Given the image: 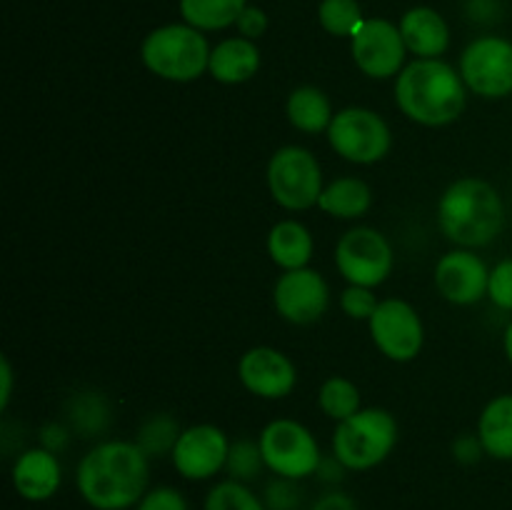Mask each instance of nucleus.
<instances>
[{"mask_svg": "<svg viewBox=\"0 0 512 510\" xmlns=\"http://www.w3.org/2000/svg\"><path fill=\"white\" fill-rule=\"evenodd\" d=\"M318 20L320 28L335 38H353L365 23L358 0H320Z\"/></svg>", "mask_w": 512, "mask_h": 510, "instance_id": "a878e982", "label": "nucleus"}, {"mask_svg": "<svg viewBox=\"0 0 512 510\" xmlns=\"http://www.w3.org/2000/svg\"><path fill=\"white\" fill-rule=\"evenodd\" d=\"M345 465L340 463L338 458H335V455H330V458H323V463H320V468H318V478L323 480V483H328V485H335V483H340V480H343V475H345Z\"/></svg>", "mask_w": 512, "mask_h": 510, "instance_id": "ea45409f", "label": "nucleus"}, {"mask_svg": "<svg viewBox=\"0 0 512 510\" xmlns=\"http://www.w3.org/2000/svg\"><path fill=\"white\" fill-rule=\"evenodd\" d=\"M395 103L413 123L425 128L455 123L468 103V85L460 70L440 58H418L400 70Z\"/></svg>", "mask_w": 512, "mask_h": 510, "instance_id": "f03ea898", "label": "nucleus"}, {"mask_svg": "<svg viewBox=\"0 0 512 510\" xmlns=\"http://www.w3.org/2000/svg\"><path fill=\"white\" fill-rule=\"evenodd\" d=\"M70 420H73L80 433H85V438H93L98 430L105 428V420H108L105 400L95 393L78 395L70 405Z\"/></svg>", "mask_w": 512, "mask_h": 510, "instance_id": "c756f323", "label": "nucleus"}, {"mask_svg": "<svg viewBox=\"0 0 512 510\" xmlns=\"http://www.w3.org/2000/svg\"><path fill=\"white\" fill-rule=\"evenodd\" d=\"M373 203V193H370L368 183L360 178H338L330 185H325L320 193L318 208L323 213L333 215V218L355 220L365 215Z\"/></svg>", "mask_w": 512, "mask_h": 510, "instance_id": "5701e85b", "label": "nucleus"}, {"mask_svg": "<svg viewBox=\"0 0 512 510\" xmlns=\"http://www.w3.org/2000/svg\"><path fill=\"white\" fill-rule=\"evenodd\" d=\"M265 468L263 453H260V443H253V440H238V443H230L228 453V475L233 480H240V483H253L258 480L260 470Z\"/></svg>", "mask_w": 512, "mask_h": 510, "instance_id": "c85d7f7f", "label": "nucleus"}, {"mask_svg": "<svg viewBox=\"0 0 512 510\" xmlns=\"http://www.w3.org/2000/svg\"><path fill=\"white\" fill-rule=\"evenodd\" d=\"M238 375L245 390L265 400L285 398V395L293 393L295 383H298L293 360L280 350L268 348V345L250 348L240 358Z\"/></svg>", "mask_w": 512, "mask_h": 510, "instance_id": "2eb2a0df", "label": "nucleus"}, {"mask_svg": "<svg viewBox=\"0 0 512 510\" xmlns=\"http://www.w3.org/2000/svg\"><path fill=\"white\" fill-rule=\"evenodd\" d=\"M40 445L53 450V453H58L60 448L68 445V430L60 428V425H45L43 433H40Z\"/></svg>", "mask_w": 512, "mask_h": 510, "instance_id": "58836bf2", "label": "nucleus"}, {"mask_svg": "<svg viewBox=\"0 0 512 510\" xmlns=\"http://www.w3.org/2000/svg\"><path fill=\"white\" fill-rule=\"evenodd\" d=\"M398 443V423L383 408H360L338 423L333 433V455L348 470H373L393 453Z\"/></svg>", "mask_w": 512, "mask_h": 510, "instance_id": "39448f33", "label": "nucleus"}, {"mask_svg": "<svg viewBox=\"0 0 512 510\" xmlns=\"http://www.w3.org/2000/svg\"><path fill=\"white\" fill-rule=\"evenodd\" d=\"M335 265L350 285L375 288L393 273V248L380 230L358 225L340 235Z\"/></svg>", "mask_w": 512, "mask_h": 510, "instance_id": "9d476101", "label": "nucleus"}, {"mask_svg": "<svg viewBox=\"0 0 512 510\" xmlns=\"http://www.w3.org/2000/svg\"><path fill=\"white\" fill-rule=\"evenodd\" d=\"M268 253L283 270L308 268L313 258V235L298 220H280L268 233Z\"/></svg>", "mask_w": 512, "mask_h": 510, "instance_id": "aec40b11", "label": "nucleus"}, {"mask_svg": "<svg viewBox=\"0 0 512 510\" xmlns=\"http://www.w3.org/2000/svg\"><path fill=\"white\" fill-rule=\"evenodd\" d=\"M378 305L380 300L375 298L373 288H363V285H350L340 295V308L353 320H370Z\"/></svg>", "mask_w": 512, "mask_h": 510, "instance_id": "2f4dec72", "label": "nucleus"}, {"mask_svg": "<svg viewBox=\"0 0 512 510\" xmlns=\"http://www.w3.org/2000/svg\"><path fill=\"white\" fill-rule=\"evenodd\" d=\"M490 270L473 250H450L435 265V285L440 295L455 305H473L488 295Z\"/></svg>", "mask_w": 512, "mask_h": 510, "instance_id": "dca6fc26", "label": "nucleus"}, {"mask_svg": "<svg viewBox=\"0 0 512 510\" xmlns=\"http://www.w3.org/2000/svg\"><path fill=\"white\" fill-rule=\"evenodd\" d=\"M260 70V48L255 40L243 38H225L218 43L210 53L208 73L213 75L218 83L225 85H240L248 83L255 73Z\"/></svg>", "mask_w": 512, "mask_h": 510, "instance_id": "6ab92c4d", "label": "nucleus"}, {"mask_svg": "<svg viewBox=\"0 0 512 510\" xmlns=\"http://www.w3.org/2000/svg\"><path fill=\"white\" fill-rule=\"evenodd\" d=\"M483 453L485 450H483V443H480L478 435H463V438L455 440V445H453V455L465 465L478 463L480 455Z\"/></svg>", "mask_w": 512, "mask_h": 510, "instance_id": "c9c22d12", "label": "nucleus"}, {"mask_svg": "<svg viewBox=\"0 0 512 510\" xmlns=\"http://www.w3.org/2000/svg\"><path fill=\"white\" fill-rule=\"evenodd\" d=\"M135 510H190V505L188 498L178 488L158 485V488H148V493L140 498Z\"/></svg>", "mask_w": 512, "mask_h": 510, "instance_id": "473e14b6", "label": "nucleus"}, {"mask_svg": "<svg viewBox=\"0 0 512 510\" xmlns=\"http://www.w3.org/2000/svg\"><path fill=\"white\" fill-rule=\"evenodd\" d=\"M350 53H353L355 65L368 78L385 80L400 75V70L405 68L408 48H405L400 25L385 18H365L358 33L350 38Z\"/></svg>", "mask_w": 512, "mask_h": 510, "instance_id": "f8f14e48", "label": "nucleus"}, {"mask_svg": "<svg viewBox=\"0 0 512 510\" xmlns=\"http://www.w3.org/2000/svg\"><path fill=\"white\" fill-rule=\"evenodd\" d=\"M150 458L138 443L105 440L75 468V488L93 510H130L148 493Z\"/></svg>", "mask_w": 512, "mask_h": 510, "instance_id": "f257e3e1", "label": "nucleus"}, {"mask_svg": "<svg viewBox=\"0 0 512 510\" xmlns=\"http://www.w3.org/2000/svg\"><path fill=\"white\" fill-rule=\"evenodd\" d=\"M405 48L415 58H440L450 48V28L443 15L428 5H415L400 18Z\"/></svg>", "mask_w": 512, "mask_h": 510, "instance_id": "a211bd4d", "label": "nucleus"}, {"mask_svg": "<svg viewBox=\"0 0 512 510\" xmlns=\"http://www.w3.org/2000/svg\"><path fill=\"white\" fill-rule=\"evenodd\" d=\"M465 10H468L470 20H475V23H493L500 13L498 0H468Z\"/></svg>", "mask_w": 512, "mask_h": 510, "instance_id": "4c0bfd02", "label": "nucleus"}, {"mask_svg": "<svg viewBox=\"0 0 512 510\" xmlns=\"http://www.w3.org/2000/svg\"><path fill=\"white\" fill-rule=\"evenodd\" d=\"M203 510H268L263 498L240 480H220L205 495Z\"/></svg>", "mask_w": 512, "mask_h": 510, "instance_id": "bb28decb", "label": "nucleus"}, {"mask_svg": "<svg viewBox=\"0 0 512 510\" xmlns=\"http://www.w3.org/2000/svg\"><path fill=\"white\" fill-rule=\"evenodd\" d=\"M15 493L28 503H45L53 498L63 485V468L53 450L48 448H30L15 458L13 470H10Z\"/></svg>", "mask_w": 512, "mask_h": 510, "instance_id": "f3484780", "label": "nucleus"}, {"mask_svg": "<svg viewBox=\"0 0 512 510\" xmlns=\"http://www.w3.org/2000/svg\"><path fill=\"white\" fill-rule=\"evenodd\" d=\"M318 405L328 418L343 423V420H348L350 415H355L360 410L358 385H355L353 380L333 375V378H328L323 385H320Z\"/></svg>", "mask_w": 512, "mask_h": 510, "instance_id": "393cba45", "label": "nucleus"}, {"mask_svg": "<svg viewBox=\"0 0 512 510\" xmlns=\"http://www.w3.org/2000/svg\"><path fill=\"white\" fill-rule=\"evenodd\" d=\"M248 0H180L183 23L203 30H223L238 23Z\"/></svg>", "mask_w": 512, "mask_h": 510, "instance_id": "b1692460", "label": "nucleus"}, {"mask_svg": "<svg viewBox=\"0 0 512 510\" xmlns=\"http://www.w3.org/2000/svg\"><path fill=\"white\" fill-rule=\"evenodd\" d=\"M503 345H505V355H508V360H510V365H512V320H510L508 328H505Z\"/></svg>", "mask_w": 512, "mask_h": 510, "instance_id": "79ce46f5", "label": "nucleus"}, {"mask_svg": "<svg viewBox=\"0 0 512 510\" xmlns=\"http://www.w3.org/2000/svg\"><path fill=\"white\" fill-rule=\"evenodd\" d=\"M460 75L468 90L488 100L512 95V40L480 35L460 55Z\"/></svg>", "mask_w": 512, "mask_h": 510, "instance_id": "1a4fd4ad", "label": "nucleus"}, {"mask_svg": "<svg viewBox=\"0 0 512 510\" xmlns=\"http://www.w3.org/2000/svg\"><path fill=\"white\" fill-rule=\"evenodd\" d=\"M438 225L460 248L490 245L505 228L503 195L483 178L455 180L438 203Z\"/></svg>", "mask_w": 512, "mask_h": 510, "instance_id": "7ed1b4c3", "label": "nucleus"}, {"mask_svg": "<svg viewBox=\"0 0 512 510\" xmlns=\"http://www.w3.org/2000/svg\"><path fill=\"white\" fill-rule=\"evenodd\" d=\"M488 298L493 300L500 310H512V258L500 260V263L490 270Z\"/></svg>", "mask_w": 512, "mask_h": 510, "instance_id": "72a5a7b5", "label": "nucleus"}, {"mask_svg": "<svg viewBox=\"0 0 512 510\" xmlns=\"http://www.w3.org/2000/svg\"><path fill=\"white\" fill-rule=\"evenodd\" d=\"M300 480L278 478L275 475L263 490V503L268 510H300L303 505V490H300Z\"/></svg>", "mask_w": 512, "mask_h": 510, "instance_id": "7c9ffc66", "label": "nucleus"}, {"mask_svg": "<svg viewBox=\"0 0 512 510\" xmlns=\"http://www.w3.org/2000/svg\"><path fill=\"white\" fill-rule=\"evenodd\" d=\"M478 438L485 455L512 460V393L498 395L485 405L478 420Z\"/></svg>", "mask_w": 512, "mask_h": 510, "instance_id": "412c9836", "label": "nucleus"}, {"mask_svg": "<svg viewBox=\"0 0 512 510\" xmlns=\"http://www.w3.org/2000/svg\"><path fill=\"white\" fill-rule=\"evenodd\" d=\"M230 440L218 425H190L180 433L170 460L185 480H210L228 465Z\"/></svg>", "mask_w": 512, "mask_h": 510, "instance_id": "ddd939ff", "label": "nucleus"}, {"mask_svg": "<svg viewBox=\"0 0 512 510\" xmlns=\"http://www.w3.org/2000/svg\"><path fill=\"white\" fill-rule=\"evenodd\" d=\"M288 120L293 123L295 130L300 133H323L330 128L335 113L330 98L315 85H300L288 95V105H285Z\"/></svg>", "mask_w": 512, "mask_h": 510, "instance_id": "4be33fe9", "label": "nucleus"}, {"mask_svg": "<svg viewBox=\"0 0 512 510\" xmlns=\"http://www.w3.org/2000/svg\"><path fill=\"white\" fill-rule=\"evenodd\" d=\"M0 380H3V390H0V408H8L10 393H13V370H10L8 358L0 360Z\"/></svg>", "mask_w": 512, "mask_h": 510, "instance_id": "a19ab883", "label": "nucleus"}, {"mask_svg": "<svg viewBox=\"0 0 512 510\" xmlns=\"http://www.w3.org/2000/svg\"><path fill=\"white\" fill-rule=\"evenodd\" d=\"M368 325L380 353L395 363H408V360L418 358L420 350H423V320H420L418 310L405 300H380L378 310L368 320Z\"/></svg>", "mask_w": 512, "mask_h": 510, "instance_id": "9b49d317", "label": "nucleus"}, {"mask_svg": "<svg viewBox=\"0 0 512 510\" xmlns=\"http://www.w3.org/2000/svg\"><path fill=\"white\" fill-rule=\"evenodd\" d=\"M235 28H238V33L243 35V38L258 40L263 38L265 30H268V15H265L263 8L248 5V8L243 10V15L238 18V23H235Z\"/></svg>", "mask_w": 512, "mask_h": 510, "instance_id": "f704fd0d", "label": "nucleus"}, {"mask_svg": "<svg viewBox=\"0 0 512 510\" xmlns=\"http://www.w3.org/2000/svg\"><path fill=\"white\" fill-rule=\"evenodd\" d=\"M328 143L340 158L355 165H373L390 153L393 135L375 110L343 108L328 128Z\"/></svg>", "mask_w": 512, "mask_h": 510, "instance_id": "6e6552de", "label": "nucleus"}, {"mask_svg": "<svg viewBox=\"0 0 512 510\" xmlns=\"http://www.w3.org/2000/svg\"><path fill=\"white\" fill-rule=\"evenodd\" d=\"M210 53L203 30L188 23H168L150 30L140 45V60L150 73L173 83H190L208 70Z\"/></svg>", "mask_w": 512, "mask_h": 510, "instance_id": "20e7f679", "label": "nucleus"}, {"mask_svg": "<svg viewBox=\"0 0 512 510\" xmlns=\"http://www.w3.org/2000/svg\"><path fill=\"white\" fill-rule=\"evenodd\" d=\"M275 310L280 318L295 325L318 323L330 303V288L318 270H285L273 290Z\"/></svg>", "mask_w": 512, "mask_h": 510, "instance_id": "4468645a", "label": "nucleus"}, {"mask_svg": "<svg viewBox=\"0 0 512 510\" xmlns=\"http://www.w3.org/2000/svg\"><path fill=\"white\" fill-rule=\"evenodd\" d=\"M310 510H358V503L343 490H328L310 505Z\"/></svg>", "mask_w": 512, "mask_h": 510, "instance_id": "e433bc0d", "label": "nucleus"}, {"mask_svg": "<svg viewBox=\"0 0 512 510\" xmlns=\"http://www.w3.org/2000/svg\"><path fill=\"white\" fill-rule=\"evenodd\" d=\"M268 188L275 203L285 210H308L323 193V168L308 148L285 145L268 163Z\"/></svg>", "mask_w": 512, "mask_h": 510, "instance_id": "0eeeda50", "label": "nucleus"}, {"mask_svg": "<svg viewBox=\"0 0 512 510\" xmlns=\"http://www.w3.org/2000/svg\"><path fill=\"white\" fill-rule=\"evenodd\" d=\"M258 443L265 468L278 478L305 480L318 473L320 463H323L318 440L298 420H273L263 428Z\"/></svg>", "mask_w": 512, "mask_h": 510, "instance_id": "423d86ee", "label": "nucleus"}, {"mask_svg": "<svg viewBox=\"0 0 512 510\" xmlns=\"http://www.w3.org/2000/svg\"><path fill=\"white\" fill-rule=\"evenodd\" d=\"M180 433H183V430L178 428V423H175L170 415H153V418L145 420L143 428L138 430V440H135V443L143 448V453L148 455V458H160V455L173 453Z\"/></svg>", "mask_w": 512, "mask_h": 510, "instance_id": "cd10ccee", "label": "nucleus"}]
</instances>
